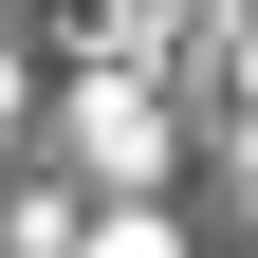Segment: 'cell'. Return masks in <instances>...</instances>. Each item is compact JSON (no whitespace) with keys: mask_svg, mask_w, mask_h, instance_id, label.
Segmentation results:
<instances>
[{"mask_svg":"<svg viewBox=\"0 0 258 258\" xmlns=\"http://www.w3.org/2000/svg\"><path fill=\"white\" fill-rule=\"evenodd\" d=\"M74 129H92V166H111V184H148V166H166V111H148L129 74H92V92H74Z\"/></svg>","mask_w":258,"mask_h":258,"instance_id":"6da1fadb","label":"cell"}]
</instances>
